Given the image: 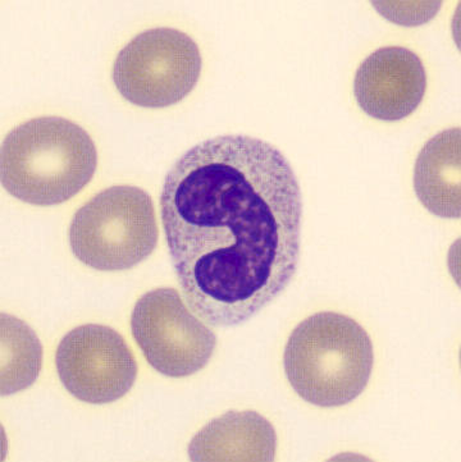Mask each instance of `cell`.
Wrapping results in <instances>:
<instances>
[{"mask_svg": "<svg viewBox=\"0 0 461 462\" xmlns=\"http://www.w3.org/2000/svg\"><path fill=\"white\" fill-rule=\"evenodd\" d=\"M161 214L183 298L210 326L252 319L298 271L300 185L264 140L226 134L186 152L164 180Z\"/></svg>", "mask_w": 461, "mask_h": 462, "instance_id": "1", "label": "cell"}, {"mask_svg": "<svg viewBox=\"0 0 461 462\" xmlns=\"http://www.w3.org/2000/svg\"><path fill=\"white\" fill-rule=\"evenodd\" d=\"M97 167V146L88 131L57 116L16 125L0 149L3 189L36 207L66 203L90 183Z\"/></svg>", "mask_w": 461, "mask_h": 462, "instance_id": "2", "label": "cell"}, {"mask_svg": "<svg viewBox=\"0 0 461 462\" xmlns=\"http://www.w3.org/2000/svg\"><path fill=\"white\" fill-rule=\"evenodd\" d=\"M374 366L373 342L347 315H310L290 335L283 353L287 381L300 399L317 408H341L368 387Z\"/></svg>", "mask_w": 461, "mask_h": 462, "instance_id": "3", "label": "cell"}, {"mask_svg": "<svg viewBox=\"0 0 461 462\" xmlns=\"http://www.w3.org/2000/svg\"><path fill=\"white\" fill-rule=\"evenodd\" d=\"M69 237L73 255L88 267L102 272L136 267L157 247L152 196L130 185L103 189L75 213Z\"/></svg>", "mask_w": 461, "mask_h": 462, "instance_id": "4", "label": "cell"}, {"mask_svg": "<svg viewBox=\"0 0 461 462\" xmlns=\"http://www.w3.org/2000/svg\"><path fill=\"white\" fill-rule=\"evenodd\" d=\"M203 58L188 33L152 27L128 42L113 63L118 93L134 106L167 108L182 102L197 87Z\"/></svg>", "mask_w": 461, "mask_h": 462, "instance_id": "5", "label": "cell"}, {"mask_svg": "<svg viewBox=\"0 0 461 462\" xmlns=\"http://www.w3.org/2000/svg\"><path fill=\"white\" fill-rule=\"evenodd\" d=\"M131 330L152 368L170 378H186L207 365L217 336L189 310L175 289L149 291L131 314Z\"/></svg>", "mask_w": 461, "mask_h": 462, "instance_id": "6", "label": "cell"}, {"mask_svg": "<svg viewBox=\"0 0 461 462\" xmlns=\"http://www.w3.org/2000/svg\"><path fill=\"white\" fill-rule=\"evenodd\" d=\"M58 375L82 402L104 405L126 396L135 384L137 364L126 341L115 329L85 324L58 345Z\"/></svg>", "mask_w": 461, "mask_h": 462, "instance_id": "7", "label": "cell"}, {"mask_svg": "<svg viewBox=\"0 0 461 462\" xmlns=\"http://www.w3.org/2000/svg\"><path fill=\"white\" fill-rule=\"evenodd\" d=\"M426 67L404 47H384L365 58L354 79L356 103L369 117L398 122L413 115L426 95Z\"/></svg>", "mask_w": 461, "mask_h": 462, "instance_id": "8", "label": "cell"}, {"mask_svg": "<svg viewBox=\"0 0 461 462\" xmlns=\"http://www.w3.org/2000/svg\"><path fill=\"white\" fill-rule=\"evenodd\" d=\"M277 434L255 411H228L213 419L192 439L189 457L195 462L274 461Z\"/></svg>", "mask_w": 461, "mask_h": 462, "instance_id": "9", "label": "cell"}, {"mask_svg": "<svg viewBox=\"0 0 461 462\" xmlns=\"http://www.w3.org/2000/svg\"><path fill=\"white\" fill-rule=\"evenodd\" d=\"M460 128L436 134L418 155L414 167V191L433 216L459 219L461 216Z\"/></svg>", "mask_w": 461, "mask_h": 462, "instance_id": "10", "label": "cell"}, {"mask_svg": "<svg viewBox=\"0 0 461 462\" xmlns=\"http://www.w3.org/2000/svg\"><path fill=\"white\" fill-rule=\"evenodd\" d=\"M2 396H11L32 387L41 374L42 346L27 324L2 314Z\"/></svg>", "mask_w": 461, "mask_h": 462, "instance_id": "11", "label": "cell"}, {"mask_svg": "<svg viewBox=\"0 0 461 462\" xmlns=\"http://www.w3.org/2000/svg\"><path fill=\"white\" fill-rule=\"evenodd\" d=\"M378 12L391 23L402 26H417L426 23L438 14L439 2H374Z\"/></svg>", "mask_w": 461, "mask_h": 462, "instance_id": "12", "label": "cell"}]
</instances>
